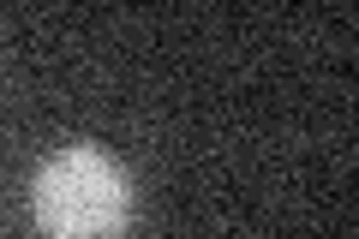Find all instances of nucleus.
Here are the masks:
<instances>
[{"mask_svg": "<svg viewBox=\"0 0 359 239\" xmlns=\"http://www.w3.org/2000/svg\"><path fill=\"white\" fill-rule=\"evenodd\" d=\"M30 215L48 239H120L132 227V174L102 144H60L30 179Z\"/></svg>", "mask_w": 359, "mask_h": 239, "instance_id": "f257e3e1", "label": "nucleus"}]
</instances>
